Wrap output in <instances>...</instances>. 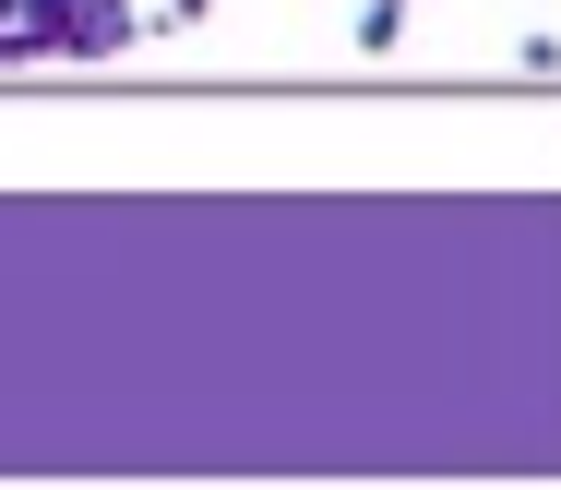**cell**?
<instances>
[{"mask_svg": "<svg viewBox=\"0 0 561 490\" xmlns=\"http://www.w3.org/2000/svg\"><path fill=\"white\" fill-rule=\"evenodd\" d=\"M204 12H216V0H168V12H144V24H168V36H180V24H204Z\"/></svg>", "mask_w": 561, "mask_h": 490, "instance_id": "obj_2", "label": "cell"}, {"mask_svg": "<svg viewBox=\"0 0 561 490\" xmlns=\"http://www.w3.org/2000/svg\"><path fill=\"white\" fill-rule=\"evenodd\" d=\"M407 24H419V0H358V24H346V36H358V60H394V36H407Z\"/></svg>", "mask_w": 561, "mask_h": 490, "instance_id": "obj_1", "label": "cell"}]
</instances>
